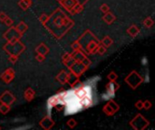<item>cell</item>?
Segmentation results:
<instances>
[{
    "label": "cell",
    "mask_w": 155,
    "mask_h": 130,
    "mask_svg": "<svg viewBox=\"0 0 155 130\" xmlns=\"http://www.w3.org/2000/svg\"><path fill=\"white\" fill-rule=\"evenodd\" d=\"M146 62H147L146 58H145V57H144V58H143V59H142V62H143V64H145V63H146Z\"/></svg>",
    "instance_id": "1"
}]
</instances>
